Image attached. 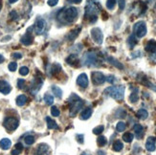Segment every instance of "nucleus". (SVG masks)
<instances>
[{
	"label": "nucleus",
	"instance_id": "obj_1",
	"mask_svg": "<svg viewBox=\"0 0 156 155\" xmlns=\"http://www.w3.org/2000/svg\"><path fill=\"white\" fill-rule=\"evenodd\" d=\"M78 10L75 7H69L62 9L58 13V20L63 24H71L78 17Z\"/></svg>",
	"mask_w": 156,
	"mask_h": 155
},
{
	"label": "nucleus",
	"instance_id": "obj_2",
	"mask_svg": "<svg viewBox=\"0 0 156 155\" xmlns=\"http://www.w3.org/2000/svg\"><path fill=\"white\" fill-rule=\"evenodd\" d=\"M100 11V6L94 0H87L85 7V17L89 18L91 22H95L98 18V13Z\"/></svg>",
	"mask_w": 156,
	"mask_h": 155
},
{
	"label": "nucleus",
	"instance_id": "obj_3",
	"mask_svg": "<svg viewBox=\"0 0 156 155\" xmlns=\"http://www.w3.org/2000/svg\"><path fill=\"white\" fill-rule=\"evenodd\" d=\"M104 93L108 95L109 97L113 98V99L121 100L124 99V86H110V87H107L104 90Z\"/></svg>",
	"mask_w": 156,
	"mask_h": 155
},
{
	"label": "nucleus",
	"instance_id": "obj_4",
	"mask_svg": "<svg viewBox=\"0 0 156 155\" xmlns=\"http://www.w3.org/2000/svg\"><path fill=\"white\" fill-rule=\"evenodd\" d=\"M133 31H134V34L139 38L144 37L147 34V25L144 21H138L135 23L133 26Z\"/></svg>",
	"mask_w": 156,
	"mask_h": 155
},
{
	"label": "nucleus",
	"instance_id": "obj_5",
	"mask_svg": "<svg viewBox=\"0 0 156 155\" xmlns=\"http://www.w3.org/2000/svg\"><path fill=\"white\" fill-rule=\"evenodd\" d=\"M18 123H18L17 119H15V118H13V117H8L4 120L3 125L8 131L11 132V131L15 130V129L17 128Z\"/></svg>",
	"mask_w": 156,
	"mask_h": 155
},
{
	"label": "nucleus",
	"instance_id": "obj_6",
	"mask_svg": "<svg viewBox=\"0 0 156 155\" xmlns=\"http://www.w3.org/2000/svg\"><path fill=\"white\" fill-rule=\"evenodd\" d=\"M83 100H81L80 98H78L77 100L72 102V104L70 106V116L71 117H75L77 113L81 110V107L83 106Z\"/></svg>",
	"mask_w": 156,
	"mask_h": 155
},
{
	"label": "nucleus",
	"instance_id": "obj_7",
	"mask_svg": "<svg viewBox=\"0 0 156 155\" xmlns=\"http://www.w3.org/2000/svg\"><path fill=\"white\" fill-rule=\"evenodd\" d=\"M45 28H46V21L43 18H41V17H38L35 22V25L33 27V29L35 30V33L36 34H43Z\"/></svg>",
	"mask_w": 156,
	"mask_h": 155
},
{
	"label": "nucleus",
	"instance_id": "obj_8",
	"mask_svg": "<svg viewBox=\"0 0 156 155\" xmlns=\"http://www.w3.org/2000/svg\"><path fill=\"white\" fill-rule=\"evenodd\" d=\"M97 62V55L94 52H88L83 57V64L87 66L96 65Z\"/></svg>",
	"mask_w": 156,
	"mask_h": 155
},
{
	"label": "nucleus",
	"instance_id": "obj_9",
	"mask_svg": "<svg viewBox=\"0 0 156 155\" xmlns=\"http://www.w3.org/2000/svg\"><path fill=\"white\" fill-rule=\"evenodd\" d=\"M91 36L93 40L99 45L102 44L104 41V34L100 28H93L91 30Z\"/></svg>",
	"mask_w": 156,
	"mask_h": 155
},
{
	"label": "nucleus",
	"instance_id": "obj_10",
	"mask_svg": "<svg viewBox=\"0 0 156 155\" xmlns=\"http://www.w3.org/2000/svg\"><path fill=\"white\" fill-rule=\"evenodd\" d=\"M42 83H43V80H42L41 78L40 77H36L32 82V83H31V89H30L31 93L36 95L38 92L39 89L41 88Z\"/></svg>",
	"mask_w": 156,
	"mask_h": 155
},
{
	"label": "nucleus",
	"instance_id": "obj_11",
	"mask_svg": "<svg viewBox=\"0 0 156 155\" xmlns=\"http://www.w3.org/2000/svg\"><path fill=\"white\" fill-rule=\"evenodd\" d=\"M51 149L47 144H39L35 151V155H50Z\"/></svg>",
	"mask_w": 156,
	"mask_h": 155
},
{
	"label": "nucleus",
	"instance_id": "obj_12",
	"mask_svg": "<svg viewBox=\"0 0 156 155\" xmlns=\"http://www.w3.org/2000/svg\"><path fill=\"white\" fill-rule=\"evenodd\" d=\"M106 78L101 72H93L92 73V82L95 85H100L106 82Z\"/></svg>",
	"mask_w": 156,
	"mask_h": 155
},
{
	"label": "nucleus",
	"instance_id": "obj_13",
	"mask_svg": "<svg viewBox=\"0 0 156 155\" xmlns=\"http://www.w3.org/2000/svg\"><path fill=\"white\" fill-rule=\"evenodd\" d=\"M77 83L78 85H80L81 87L83 88H86L88 86V78H87V75L86 74H81L80 76L78 77L77 79Z\"/></svg>",
	"mask_w": 156,
	"mask_h": 155
},
{
	"label": "nucleus",
	"instance_id": "obj_14",
	"mask_svg": "<svg viewBox=\"0 0 156 155\" xmlns=\"http://www.w3.org/2000/svg\"><path fill=\"white\" fill-rule=\"evenodd\" d=\"M33 40H34V37L32 36V33L30 32V29L29 30H27V33L24 34L23 36L21 37V39H20V41L22 44H24V45H31L33 43Z\"/></svg>",
	"mask_w": 156,
	"mask_h": 155
},
{
	"label": "nucleus",
	"instance_id": "obj_15",
	"mask_svg": "<svg viewBox=\"0 0 156 155\" xmlns=\"http://www.w3.org/2000/svg\"><path fill=\"white\" fill-rule=\"evenodd\" d=\"M12 90V87L6 80H0V92L4 95H8Z\"/></svg>",
	"mask_w": 156,
	"mask_h": 155
},
{
	"label": "nucleus",
	"instance_id": "obj_16",
	"mask_svg": "<svg viewBox=\"0 0 156 155\" xmlns=\"http://www.w3.org/2000/svg\"><path fill=\"white\" fill-rule=\"evenodd\" d=\"M146 148L149 151H154L156 148V139L154 137H149L146 143Z\"/></svg>",
	"mask_w": 156,
	"mask_h": 155
},
{
	"label": "nucleus",
	"instance_id": "obj_17",
	"mask_svg": "<svg viewBox=\"0 0 156 155\" xmlns=\"http://www.w3.org/2000/svg\"><path fill=\"white\" fill-rule=\"evenodd\" d=\"M133 129H134V131H135V135H136V137H137V139H141L144 135L143 126L141 125H139V123H136L134 125V127H133Z\"/></svg>",
	"mask_w": 156,
	"mask_h": 155
},
{
	"label": "nucleus",
	"instance_id": "obj_18",
	"mask_svg": "<svg viewBox=\"0 0 156 155\" xmlns=\"http://www.w3.org/2000/svg\"><path fill=\"white\" fill-rule=\"evenodd\" d=\"M147 52H149V53H155L156 52V41L155 40H150L147 43L146 47H145Z\"/></svg>",
	"mask_w": 156,
	"mask_h": 155
},
{
	"label": "nucleus",
	"instance_id": "obj_19",
	"mask_svg": "<svg viewBox=\"0 0 156 155\" xmlns=\"http://www.w3.org/2000/svg\"><path fill=\"white\" fill-rule=\"evenodd\" d=\"M59 71H61V65L58 64V63H55V64L51 65L50 69L48 70V75L49 76H54V75L58 74Z\"/></svg>",
	"mask_w": 156,
	"mask_h": 155
},
{
	"label": "nucleus",
	"instance_id": "obj_20",
	"mask_svg": "<svg viewBox=\"0 0 156 155\" xmlns=\"http://www.w3.org/2000/svg\"><path fill=\"white\" fill-rule=\"evenodd\" d=\"M92 108L91 107H87L85 108L84 110L81 112V120H87V119H89L90 117H91V115H92Z\"/></svg>",
	"mask_w": 156,
	"mask_h": 155
},
{
	"label": "nucleus",
	"instance_id": "obj_21",
	"mask_svg": "<svg viewBox=\"0 0 156 155\" xmlns=\"http://www.w3.org/2000/svg\"><path fill=\"white\" fill-rule=\"evenodd\" d=\"M11 146H12V142H11L10 139H8V138H4V139L0 141V148L4 149V150L9 149L11 148Z\"/></svg>",
	"mask_w": 156,
	"mask_h": 155
},
{
	"label": "nucleus",
	"instance_id": "obj_22",
	"mask_svg": "<svg viewBox=\"0 0 156 155\" xmlns=\"http://www.w3.org/2000/svg\"><path fill=\"white\" fill-rule=\"evenodd\" d=\"M46 122H47V126L49 129H58V125H56L55 121L51 119L50 117L46 118Z\"/></svg>",
	"mask_w": 156,
	"mask_h": 155
},
{
	"label": "nucleus",
	"instance_id": "obj_23",
	"mask_svg": "<svg viewBox=\"0 0 156 155\" xmlns=\"http://www.w3.org/2000/svg\"><path fill=\"white\" fill-rule=\"evenodd\" d=\"M137 42H138V40H137V38H136L134 34H132L131 36L128 37V39H127V44H128L129 48H131V49L137 44Z\"/></svg>",
	"mask_w": 156,
	"mask_h": 155
},
{
	"label": "nucleus",
	"instance_id": "obj_24",
	"mask_svg": "<svg viewBox=\"0 0 156 155\" xmlns=\"http://www.w3.org/2000/svg\"><path fill=\"white\" fill-rule=\"evenodd\" d=\"M27 97L25 96V95H20V96H18L16 98V104L18 106H23L25 103L27 102Z\"/></svg>",
	"mask_w": 156,
	"mask_h": 155
},
{
	"label": "nucleus",
	"instance_id": "obj_25",
	"mask_svg": "<svg viewBox=\"0 0 156 155\" xmlns=\"http://www.w3.org/2000/svg\"><path fill=\"white\" fill-rule=\"evenodd\" d=\"M137 117L141 120H146L147 118L149 117V113H147V111L146 109L141 108V109H139L137 112Z\"/></svg>",
	"mask_w": 156,
	"mask_h": 155
},
{
	"label": "nucleus",
	"instance_id": "obj_26",
	"mask_svg": "<svg viewBox=\"0 0 156 155\" xmlns=\"http://www.w3.org/2000/svg\"><path fill=\"white\" fill-rule=\"evenodd\" d=\"M22 150H23V146H22V144L17 143L15 146V149L12 150V155H19Z\"/></svg>",
	"mask_w": 156,
	"mask_h": 155
},
{
	"label": "nucleus",
	"instance_id": "obj_27",
	"mask_svg": "<svg viewBox=\"0 0 156 155\" xmlns=\"http://www.w3.org/2000/svg\"><path fill=\"white\" fill-rule=\"evenodd\" d=\"M52 91H53L54 95H55L56 98H61L62 97V91H61V89L58 87V86L53 85L52 86Z\"/></svg>",
	"mask_w": 156,
	"mask_h": 155
},
{
	"label": "nucleus",
	"instance_id": "obj_28",
	"mask_svg": "<svg viewBox=\"0 0 156 155\" xmlns=\"http://www.w3.org/2000/svg\"><path fill=\"white\" fill-rule=\"evenodd\" d=\"M139 100V96H138V89L136 88L134 91L132 92L131 95L129 96V100H130V102H132V103H134L136 102L137 100Z\"/></svg>",
	"mask_w": 156,
	"mask_h": 155
},
{
	"label": "nucleus",
	"instance_id": "obj_29",
	"mask_svg": "<svg viewBox=\"0 0 156 155\" xmlns=\"http://www.w3.org/2000/svg\"><path fill=\"white\" fill-rule=\"evenodd\" d=\"M133 139H134V135L130 132H126L123 135V140L126 143H131Z\"/></svg>",
	"mask_w": 156,
	"mask_h": 155
},
{
	"label": "nucleus",
	"instance_id": "obj_30",
	"mask_svg": "<svg viewBox=\"0 0 156 155\" xmlns=\"http://www.w3.org/2000/svg\"><path fill=\"white\" fill-rule=\"evenodd\" d=\"M123 148H124L123 143L119 140L115 141L114 144H113V149H114L115 151H121L122 149H123Z\"/></svg>",
	"mask_w": 156,
	"mask_h": 155
},
{
	"label": "nucleus",
	"instance_id": "obj_31",
	"mask_svg": "<svg viewBox=\"0 0 156 155\" xmlns=\"http://www.w3.org/2000/svg\"><path fill=\"white\" fill-rule=\"evenodd\" d=\"M66 60H67V62L69 63V64L73 65L76 61H78V56H77L76 54H72L67 57Z\"/></svg>",
	"mask_w": 156,
	"mask_h": 155
},
{
	"label": "nucleus",
	"instance_id": "obj_32",
	"mask_svg": "<svg viewBox=\"0 0 156 155\" xmlns=\"http://www.w3.org/2000/svg\"><path fill=\"white\" fill-rule=\"evenodd\" d=\"M44 100L46 102V104L51 105L54 103V97L51 94H45L44 95Z\"/></svg>",
	"mask_w": 156,
	"mask_h": 155
},
{
	"label": "nucleus",
	"instance_id": "obj_33",
	"mask_svg": "<svg viewBox=\"0 0 156 155\" xmlns=\"http://www.w3.org/2000/svg\"><path fill=\"white\" fill-rule=\"evenodd\" d=\"M108 61H110V63H111L112 65L116 66V67H117V68H119V69H123V68H124V66L122 65L121 63L119 62L117 59H113V57H108Z\"/></svg>",
	"mask_w": 156,
	"mask_h": 155
},
{
	"label": "nucleus",
	"instance_id": "obj_34",
	"mask_svg": "<svg viewBox=\"0 0 156 155\" xmlns=\"http://www.w3.org/2000/svg\"><path fill=\"white\" fill-rule=\"evenodd\" d=\"M97 144L99 146H104L107 144V139L104 136H100L97 139Z\"/></svg>",
	"mask_w": 156,
	"mask_h": 155
},
{
	"label": "nucleus",
	"instance_id": "obj_35",
	"mask_svg": "<svg viewBox=\"0 0 156 155\" xmlns=\"http://www.w3.org/2000/svg\"><path fill=\"white\" fill-rule=\"evenodd\" d=\"M126 127V123H124V122H119L117 123V125H116V129H117L118 132H123V131H124Z\"/></svg>",
	"mask_w": 156,
	"mask_h": 155
},
{
	"label": "nucleus",
	"instance_id": "obj_36",
	"mask_svg": "<svg viewBox=\"0 0 156 155\" xmlns=\"http://www.w3.org/2000/svg\"><path fill=\"white\" fill-rule=\"evenodd\" d=\"M24 141H25V143H26L28 146H31V145H33V144L35 143V137L32 136V135H29V136L25 137Z\"/></svg>",
	"mask_w": 156,
	"mask_h": 155
},
{
	"label": "nucleus",
	"instance_id": "obj_37",
	"mask_svg": "<svg viewBox=\"0 0 156 155\" xmlns=\"http://www.w3.org/2000/svg\"><path fill=\"white\" fill-rule=\"evenodd\" d=\"M116 1L117 0H107L106 1V8L109 10H113L116 5Z\"/></svg>",
	"mask_w": 156,
	"mask_h": 155
},
{
	"label": "nucleus",
	"instance_id": "obj_38",
	"mask_svg": "<svg viewBox=\"0 0 156 155\" xmlns=\"http://www.w3.org/2000/svg\"><path fill=\"white\" fill-rule=\"evenodd\" d=\"M104 130V126L99 125V126H97V127H95L94 129H93V133L96 134V135H100Z\"/></svg>",
	"mask_w": 156,
	"mask_h": 155
},
{
	"label": "nucleus",
	"instance_id": "obj_39",
	"mask_svg": "<svg viewBox=\"0 0 156 155\" xmlns=\"http://www.w3.org/2000/svg\"><path fill=\"white\" fill-rule=\"evenodd\" d=\"M51 114H52V116L54 117H58L61 112H59L58 108L56 107V106H53V107L51 108Z\"/></svg>",
	"mask_w": 156,
	"mask_h": 155
},
{
	"label": "nucleus",
	"instance_id": "obj_40",
	"mask_svg": "<svg viewBox=\"0 0 156 155\" xmlns=\"http://www.w3.org/2000/svg\"><path fill=\"white\" fill-rule=\"evenodd\" d=\"M19 74H20L21 76H26V75L29 74V68L26 67V66H22L20 70H19Z\"/></svg>",
	"mask_w": 156,
	"mask_h": 155
},
{
	"label": "nucleus",
	"instance_id": "obj_41",
	"mask_svg": "<svg viewBox=\"0 0 156 155\" xmlns=\"http://www.w3.org/2000/svg\"><path fill=\"white\" fill-rule=\"evenodd\" d=\"M80 30H81V29H78V30H76V31H71L70 34L68 36V38H69V40H72V39L75 38V37L79 34V31H80Z\"/></svg>",
	"mask_w": 156,
	"mask_h": 155
},
{
	"label": "nucleus",
	"instance_id": "obj_42",
	"mask_svg": "<svg viewBox=\"0 0 156 155\" xmlns=\"http://www.w3.org/2000/svg\"><path fill=\"white\" fill-rule=\"evenodd\" d=\"M8 68H9L10 71L15 72L16 70V68H17V63H16V62H11L10 64L8 65Z\"/></svg>",
	"mask_w": 156,
	"mask_h": 155
},
{
	"label": "nucleus",
	"instance_id": "obj_43",
	"mask_svg": "<svg viewBox=\"0 0 156 155\" xmlns=\"http://www.w3.org/2000/svg\"><path fill=\"white\" fill-rule=\"evenodd\" d=\"M10 17H11V19H13V20H16V19H18V13H16L15 11H12L10 13Z\"/></svg>",
	"mask_w": 156,
	"mask_h": 155
},
{
	"label": "nucleus",
	"instance_id": "obj_44",
	"mask_svg": "<svg viewBox=\"0 0 156 155\" xmlns=\"http://www.w3.org/2000/svg\"><path fill=\"white\" fill-rule=\"evenodd\" d=\"M24 85H25V80L23 79H19L17 80V87L19 89H23L24 88Z\"/></svg>",
	"mask_w": 156,
	"mask_h": 155
},
{
	"label": "nucleus",
	"instance_id": "obj_45",
	"mask_svg": "<svg viewBox=\"0 0 156 155\" xmlns=\"http://www.w3.org/2000/svg\"><path fill=\"white\" fill-rule=\"evenodd\" d=\"M118 3H119V8H120V10L123 11L124 7H126V0H117Z\"/></svg>",
	"mask_w": 156,
	"mask_h": 155
},
{
	"label": "nucleus",
	"instance_id": "obj_46",
	"mask_svg": "<svg viewBox=\"0 0 156 155\" xmlns=\"http://www.w3.org/2000/svg\"><path fill=\"white\" fill-rule=\"evenodd\" d=\"M77 138V141H78L80 144H83V135H81V134H78L76 136Z\"/></svg>",
	"mask_w": 156,
	"mask_h": 155
},
{
	"label": "nucleus",
	"instance_id": "obj_47",
	"mask_svg": "<svg viewBox=\"0 0 156 155\" xmlns=\"http://www.w3.org/2000/svg\"><path fill=\"white\" fill-rule=\"evenodd\" d=\"M58 3V0H48V5L51 6V7H54Z\"/></svg>",
	"mask_w": 156,
	"mask_h": 155
},
{
	"label": "nucleus",
	"instance_id": "obj_48",
	"mask_svg": "<svg viewBox=\"0 0 156 155\" xmlns=\"http://www.w3.org/2000/svg\"><path fill=\"white\" fill-rule=\"evenodd\" d=\"M12 57H13V59H21V57H22V55H21L20 53H13V54L12 55Z\"/></svg>",
	"mask_w": 156,
	"mask_h": 155
},
{
	"label": "nucleus",
	"instance_id": "obj_49",
	"mask_svg": "<svg viewBox=\"0 0 156 155\" xmlns=\"http://www.w3.org/2000/svg\"><path fill=\"white\" fill-rule=\"evenodd\" d=\"M70 3H74V4H79V3L81 2V0H68Z\"/></svg>",
	"mask_w": 156,
	"mask_h": 155
},
{
	"label": "nucleus",
	"instance_id": "obj_50",
	"mask_svg": "<svg viewBox=\"0 0 156 155\" xmlns=\"http://www.w3.org/2000/svg\"><path fill=\"white\" fill-rule=\"evenodd\" d=\"M106 80H107V82H108L112 83L113 82H114V77H111V76H110V77L107 78V79H106Z\"/></svg>",
	"mask_w": 156,
	"mask_h": 155
},
{
	"label": "nucleus",
	"instance_id": "obj_51",
	"mask_svg": "<svg viewBox=\"0 0 156 155\" xmlns=\"http://www.w3.org/2000/svg\"><path fill=\"white\" fill-rule=\"evenodd\" d=\"M97 155H106V152L103 151V150H99L97 152Z\"/></svg>",
	"mask_w": 156,
	"mask_h": 155
},
{
	"label": "nucleus",
	"instance_id": "obj_52",
	"mask_svg": "<svg viewBox=\"0 0 156 155\" xmlns=\"http://www.w3.org/2000/svg\"><path fill=\"white\" fill-rule=\"evenodd\" d=\"M4 60H5V57L2 56L1 54H0V63H2V62L4 61Z\"/></svg>",
	"mask_w": 156,
	"mask_h": 155
},
{
	"label": "nucleus",
	"instance_id": "obj_53",
	"mask_svg": "<svg viewBox=\"0 0 156 155\" xmlns=\"http://www.w3.org/2000/svg\"><path fill=\"white\" fill-rule=\"evenodd\" d=\"M16 1H18V0H9V3L10 4H13V3H15Z\"/></svg>",
	"mask_w": 156,
	"mask_h": 155
},
{
	"label": "nucleus",
	"instance_id": "obj_54",
	"mask_svg": "<svg viewBox=\"0 0 156 155\" xmlns=\"http://www.w3.org/2000/svg\"><path fill=\"white\" fill-rule=\"evenodd\" d=\"M81 155H89V154L87 153V152H83V153H81Z\"/></svg>",
	"mask_w": 156,
	"mask_h": 155
}]
</instances>
